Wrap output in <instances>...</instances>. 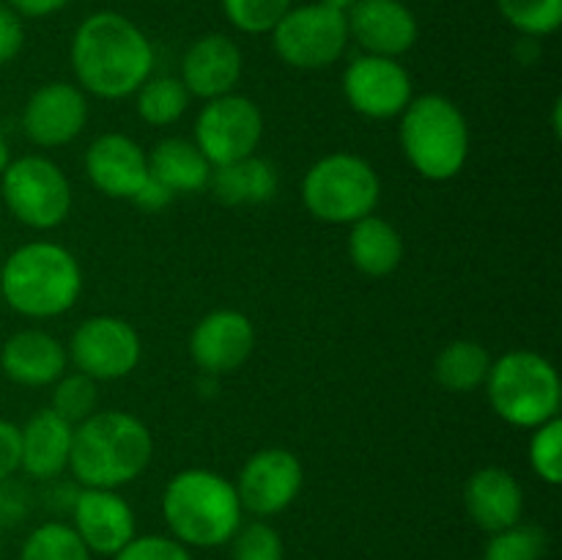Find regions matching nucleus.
Returning a JSON list of instances; mask_svg holds the SVG:
<instances>
[{"label": "nucleus", "mask_w": 562, "mask_h": 560, "mask_svg": "<svg viewBox=\"0 0 562 560\" xmlns=\"http://www.w3.org/2000/svg\"><path fill=\"white\" fill-rule=\"evenodd\" d=\"M349 258L357 272L368 278H387L404 261V239L393 223L379 214H368L351 223Z\"/></svg>", "instance_id": "nucleus-23"}, {"label": "nucleus", "mask_w": 562, "mask_h": 560, "mask_svg": "<svg viewBox=\"0 0 562 560\" xmlns=\"http://www.w3.org/2000/svg\"><path fill=\"white\" fill-rule=\"evenodd\" d=\"M69 362L97 382L130 377L143 357L137 329L121 316H91L77 324L66 346Z\"/></svg>", "instance_id": "nucleus-11"}, {"label": "nucleus", "mask_w": 562, "mask_h": 560, "mask_svg": "<svg viewBox=\"0 0 562 560\" xmlns=\"http://www.w3.org/2000/svg\"><path fill=\"white\" fill-rule=\"evenodd\" d=\"M22 467V439L20 426L0 417V483L14 478Z\"/></svg>", "instance_id": "nucleus-37"}, {"label": "nucleus", "mask_w": 562, "mask_h": 560, "mask_svg": "<svg viewBox=\"0 0 562 560\" xmlns=\"http://www.w3.org/2000/svg\"><path fill=\"white\" fill-rule=\"evenodd\" d=\"M71 527L91 555L113 558L135 538V511L119 489H88L71 497Z\"/></svg>", "instance_id": "nucleus-16"}, {"label": "nucleus", "mask_w": 562, "mask_h": 560, "mask_svg": "<svg viewBox=\"0 0 562 560\" xmlns=\"http://www.w3.org/2000/svg\"><path fill=\"white\" fill-rule=\"evenodd\" d=\"M0 195L11 217L33 231L58 228L71 212L69 176L42 154L11 159L0 173Z\"/></svg>", "instance_id": "nucleus-8"}, {"label": "nucleus", "mask_w": 562, "mask_h": 560, "mask_svg": "<svg viewBox=\"0 0 562 560\" xmlns=\"http://www.w3.org/2000/svg\"><path fill=\"white\" fill-rule=\"evenodd\" d=\"M22 44H25L22 16L9 3H0V66L11 64L22 53Z\"/></svg>", "instance_id": "nucleus-36"}, {"label": "nucleus", "mask_w": 562, "mask_h": 560, "mask_svg": "<svg viewBox=\"0 0 562 560\" xmlns=\"http://www.w3.org/2000/svg\"><path fill=\"white\" fill-rule=\"evenodd\" d=\"M486 395L499 421L516 428H536L560 417L562 382L552 360L530 349L505 351L492 360Z\"/></svg>", "instance_id": "nucleus-6"}, {"label": "nucleus", "mask_w": 562, "mask_h": 560, "mask_svg": "<svg viewBox=\"0 0 562 560\" xmlns=\"http://www.w3.org/2000/svg\"><path fill=\"white\" fill-rule=\"evenodd\" d=\"M231 558L234 560H283V538L269 522L258 519L250 525H239L231 538Z\"/></svg>", "instance_id": "nucleus-34"}, {"label": "nucleus", "mask_w": 562, "mask_h": 560, "mask_svg": "<svg viewBox=\"0 0 562 560\" xmlns=\"http://www.w3.org/2000/svg\"><path fill=\"white\" fill-rule=\"evenodd\" d=\"M318 3H322V5H327V9H335V11H340V14H346V11H349L351 5L357 3V0H318Z\"/></svg>", "instance_id": "nucleus-41"}, {"label": "nucleus", "mask_w": 562, "mask_h": 560, "mask_svg": "<svg viewBox=\"0 0 562 560\" xmlns=\"http://www.w3.org/2000/svg\"><path fill=\"white\" fill-rule=\"evenodd\" d=\"M231 25L241 33H272L291 0H220Z\"/></svg>", "instance_id": "nucleus-33"}, {"label": "nucleus", "mask_w": 562, "mask_h": 560, "mask_svg": "<svg viewBox=\"0 0 562 560\" xmlns=\"http://www.w3.org/2000/svg\"><path fill=\"white\" fill-rule=\"evenodd\" d=\"M527 459H530L532 472L549 486L562 483V421L541 423L532 428L530 445H527Z\"/></svg>", "instance_id": "nucleus-32"}, {"label": "nucleus", "mask_w": 562, "mask_h": 560, "mask_svg": "<svg viewBox=\"0 0 562 560\" xmlns=\"http://www.w3.org/2000/svg\"><path fill=\"white\" fill-rule=\"evenodd\" d=\"M49 410L58 412L64 421L71 426L82 423L99 410V388L97 379L86 377V373H64L58 382L53 384V395H49Z\"/></svg>", "instance_id": "nucleus-30"}, {"label": "nucleus", "mask_w": 562, "mask_h": 560, "mask_svg": "<svg viewBox=\"0 0 562 560\" xmlns=\"http://www.w3.org/2000/svg\"><path fill=\"white\" fill-rule=\"evenodd\" d=\"M492 355L483 344L470 338L450 340L434 360V379L450 393H472L486 384Z\"/></svg>", "instance_id": "nucleus-26"}, {"label": "nucleus", "mask_w": 562, "mask_h": 560, "mask_svg": "<svg viewBox=\"0 0 562 560\" xmlns=\"http://www.w3.org/2000/svg\"><path fill=\"white\" fill-rule=\"evenodd\" d=\"M272 47L283 64L294 69L316 71L338 64L349 47L346 14L316 3L291 5L283 20L272 27Z\"/></svg>", "instance_id": "nucleus-9"}, {"label": "nucleus", "mask_w": 562, "mask_h": 560, "mask_svg": "<svg viewBox=\"0 0 562 560\" xmlns=\"http://www.w3.org/2000/svg\"><path fill=\"white\" fill-rule=\"evenodd\" d=\"M349 42L368 55L401 58L409 53L420 36L417 16L401 0H357L346 11Z\"/></svg>", "instance_id": "nucleus-17"}, {"label": "nucleus", "mask_w": 562, "mask_h": 560, "mask_svg": "<svg viewBox=\"0 0 562 560\" xmlns=\"http://www.w3.org/2000/svg\"><path fill=\"white\" fill-rule=\"evenodd\" d=\"M464 508L470 519L488 536L521 522L525 489L505 467H483L470 475L464 486Z\"/></svg>", "instance_id": "nucleus-21"}, {"label": "nucleus", "mask_w": 562, "mask_h": 560, "mask_svg": "<svg viewBox=\"0 0 562 560\" xmlns=\"http://www.w3.org/2000/svg\"><path fill=\"white\" fill-rule=\"evenodd\" d=\"M241 503L234 481L206 467L176 472L162 492V516L184 547H223L241 525Z\"/></svg>", "instance_id": "nucleus-4"}, {"label": "nucleus", "mask_w": 562, "mask_h": 560, "mask_svg": "<svg viewBox=\"0 0 562 560\" xmlns=\"http://www.w3.org/2000/svg\"><path fill=\"white\" fill-rule=\"evenodd\" d=\"M547 549V530H541L538 525H527V522H516L505 530L492 533L483 560H543Z\"/></svg>", "instance_id": "nucleus-31"}, {"label": "nucleus", "mask_w": 562, "mask_h": 560, "mask_svg": "<svg viewBox=\"0 0 562 560\" xmlns=\"http://www.w3.org/2000/svg\"><path fill=\"white\" fill-rule=\"evenodd\" d=\"M154 437L132 412L97 410L75 426L69 470L80 486L121 489L148 470Z\"/></svg>", "instance_id": "nucleus-2"}, {"label": "nucleus", "mask_w": 562, "mask_h": 560, "mask_svg": "<svg viewBox=\"0 0 562 560\" xmlns=\"http://www.w3.org/2000/svg\"><path fill=\"white\" fill-rule=\"evenodd\" d=\"M190 93L179 77H148L135 91V110L146 124L170 126L181 121V115L190 108Z\"/></svg>", "instance_id": "nucleus-27"}, {"label": "nucleus", "mask_w": 562, "mask_h": 560, "mask_svg": "<svg viewBox=\"0 0 562 560\" xmlns=\"http://www.w3.org/2000/svg\"><path fill=\"white\" fill-rule=\"evenodd\" d=\"M497 9L521 36H552L562 25V0H497Z\"/></svg>", "instance_id": "nucleus-29"}, {"label": "nucleus", "mask_w": 562, "mask_h": 560, "mask_svg": "<svg viewBox=\"0 0 562 560\" xmlns=\"http://www.w3.org/2000/svg\"><path fill=\"white\" fill-rule=\"evenodd\" d=\"M398 141L406 163L428 181H450L470 159V124L453 99L423 93L398 115Z\"/></svg>", "instance_id": "nucleus-5"}, {"label": "nucleus", "mask_w": 562, "mask_h": 560, "mask_svg": "<svg viewBox=\"0 0 562 560\" xmlns=\"http://www.w3.org/2000/svg\"><path fill=\"white\" fill-rule=\"evenodd\" d=\"M173 198L176 195L168 190V187L159 184V181L154 179V176H148V181L140 187V192H137V195L132 198V203H135V206H140V209H146V212H159V209L168 206V203L173 201Z\"/></svg>", "instance_id": "nucleus-38"}, {"label": "nucleus", "mask_w": 562, "mask_h": 560, "mask_svg": "<svg viewBox=\"0 0 562 560\" xmlns=\"http://www.w3.org/2000/svg\"><path fill=\"white\" fill-rule=\"evenodd\" d=\"M71 437L75 426L53 412L49 406L38 410L36 415L27 417L25 426H20L22 439V467L31 478H58L60 472L69 470Z\"/></svg>", "instance_id": "nucleus-22"}, {"label": "nucleus", "mask_w": 562, "mask_h": 560, "mask_svg": "<svg viewBox=\"0 0 562 560\" xmlns=\"http://www.w3.org/2000/svg\"><path fill=\"white\" fill-rule=\"evenodd\" d=\"M148 170H151L159 184H165L173 195H179V192L206 190L214 168L192 141H187V137H165L148 154Z\"/></svg>", "instance_id": "nucleus-24"}, {"label": "nucleus", "mask_w": 562, "mask_h": 560, "mask_svg": "<svg viewBox=\"0 0 562 560\" xmlns=\"http://www.w3.org/2000/svg\"><path fill=\"white\" fill-rule=\"evenodd\" d=\"M69 366L66 346L44 329L27 327L9 335L0 349L5 379L22 388H53Z\"/></svg>", "instance_id": "nucleus-20"}, {"label": "nucleus", "mask_w": 562, "mask_h": 560, "mask_svg": "<svg viewBox=\"0 0 562 560\" xmlns=\"http://www.w3.org/2000/svg\"><path fill=\"white\" fill-rule=\"evenodd\" d=\"M80 294V261L58 242H25L0 267V302L25 318L64 316Z\"/></svg>", "instance_id": "nucleus-3"}, {"label": "nucleus", "mask_w": 562, "mask_h": 560, "mask_svg": "<svg viewBox=\"0 0 562 560\" xmlns=\"http://www.w3.org/2000/svg\"><path fill=\"white\" fill-rule=\"evenodd\" d=\"M20 560H91L86 544L66 522H44L27 533Z\"/></svg>", "instance_id": "nucleus-28"}, {"label": "nucleus", "mask_w": 562, "mask_h": 560, "mask_svg": "<svg viewBox=\"0 0 562 560\" xmlns=\"http://www.w3.org/2000/svg\"><path fill=\"white\" fill-rule=\"evenodd\" d=\"M11 9L20 16H31V20H42V16L55 14V11L66 9L71 0H5Z\"/></svg>", "instance_id": "nucleus-39"}, {"label": "nucleus", "mask_w": 562, "mask_h": 560, "mask_svg": "<svg viewBox=\"0 0 562 560\" xmlns=\"http://www.w3.org/2000/svg\"><path fill=\"white\" fill-rule=\"evenodd\" d=\"M263 137V113L245 93L209 99L195 119L192 143L201 148L212 168L239 163L256 154Z\"/></svg>", "instance_id": "nucleus-10"}, {"label": "nucleus", "mask_w": 562, "mask_h": 560, "mask_svg": "<svg viewBox=\"0 0 562 560\" xmlns=\"http://www.w3.org/2000/svg\"><path fill=\"white\" fill-rule=\"evenodd\" d=\"M113 560H192L190 547L176 541L173 536H135L124 549L113 555Z\"/></svg>", "instance_id": "nucleus-35"}, {"label": "nucleus", "mask_w": 562, "mask_h": 560, "mask_svg": "<svg viewBox=\"0 0 562 560\" xmlns=\"http://www.w3.org/2000/svg\"><path fill=\"white\" fill-rule=\"evenodd\" d=\"M302 483H305V470L300 456L291 453L289 448H263L241 464L234 486L241 511L267 519L283 514L300 497Z\"/></svg>", "instance_id": "nucleus-13"}, {"label": "nucleus", "mask_w": 562, "mask_h": 560, "mask_svg": "<svg viewBox=\"0 0 562 560\" xmlns=\"http://www.w3.org/2000/svg\"><path fill=\"white\" fill-rule=\"evenodd\" d=\"M9 163H11V148H9V141L3 137V132H0V173L9 168Z\"/></svg>", "instance_id": "nucleus-40"}, {"label": "nucleus", "mask_w": 562, "mask_h": 560, "mask_svg": "<svg viewBox=\"0 0 562 560\" xmlns=\"http://www.w3.org/2000/svg\"><path fill=\"white\" fill-rule=\"evenodd\" d=\"M382 181L360 154L335 152L316 159L302 179V203L316 220L351 225L376 212Z\"/></svg>", "instance_id": "nucleus-7"}, {"label": "nucleus", "mask_w": 562, "mask_h": 560, "mask_svg": "<svg viewBox=\"0 0 562 560\" xmlns=\"http://www.w3.org/2000/svg\"><path fill=\"white\" fill-rule=\"evenodd\" d=\"M77 86L99 99L132 97L154 71L146 33L119 11H97L77 25L69 47Z\"/></svg>", "instance_id": "nucleus-1"}, {"label": "nucleus", "mask_w": 562, "mask_h": 560, "mask_svg": "<svg viewBox=\"0 0 562 560\" xmlns=\"http://www.w3.org/2000/svg\"><path fill=\"white\" fill-rule=\"evenodd\" d=\"M88 124L86 91L75 82H47L27 97L22 132L33 146L60 148L80 137Z\"/></svg>", "instance_id": "nucleus-14"}, {"label": "nucleus", "mask_w": 562, "mask_h": 560, "mask_svg": "<svg viewBox=\"0 0 562 560\" xmlns=\"http://www.w3.org/2000/svg\"><path fill=\"white\" fill-rule=\"evenodd\" d=\"M0 555H3V544H0Z\"/></svg>", "instance_id": "nucleus-42"}, {"label": "nucleus", "mask_w": 562, "mask_h": 560, "mask_svg": "<svg viewBox=\"0 0 562 560\" xmlns=\"http://www.w3.org/2000/svg\"><path fill=\"white\" fill-rule=\"evenodd\" d=\"M256 351V327L250 316L234 307L206 313L190 335V355L206 377L234 373Z\"/></svg>", "instance_id": "nucleus-15"}, {"label": "nucleus", "mask_w": 562, "mask_h": 560, "mask_svg": "<svg viewBox=\"0 0 562 560\" xmlns=\"http://www.w3.org/2000/svg\"><path fill=\"white\" fill-rule=\"evenodd\" d=\"M209 187L228 206L267 203L278 192V170H274V165L269 159L252 154V157L239 159V163L214 168Z\"/></svg>", "instance_id": "nucleus-25"}, {"label": "nucleus", "mask_w": 562, "mask_h": 560, "mask_svg": "<svg viewBox=\"0 0 562 560\" xmlns=\"http://www.w3.org/2000/svg\"><path fill=\"white\" fill-rule=\"evenodd\" d=\"M245 58H241L239 44L225 33H206L195 38L190 49L181 58V75L187 93L195 99H217L236 91V82L241 80Z\"/></svg>", "instance_id": "nucleus-19"}, {"label": "nucleus", "mask_w": 562, "mask_h": 560, "mask_svg": "<svg viewBox=\"0 0 562 560\" xmlns=\"http://www.w3.org/2000/svg\"><path fill=\"white\" fill-rule=\"evenodd\" d=\"M86 173L102 195L132 201L151 170L146 148L135 137L124 132H104L86 148Z\"/></svg>", "instance_id": "nucleus-18"}, {"label": "nucleus", "mask_w": 562, "mask_h": 560, "mask_svg": "<svg viewBox=\"0 0 562 560\" xmlns=\"http://www.w3.org/2000/svg\"><path fill=\"white\" fill-rule=\"evenodd\" d=\"M344 97L351 110L366 119H398L415 99L412 75L398 58L384 55H357L344 71Z\"/></svg>", "instance_id": "nucleus-12"}]
</instances>
